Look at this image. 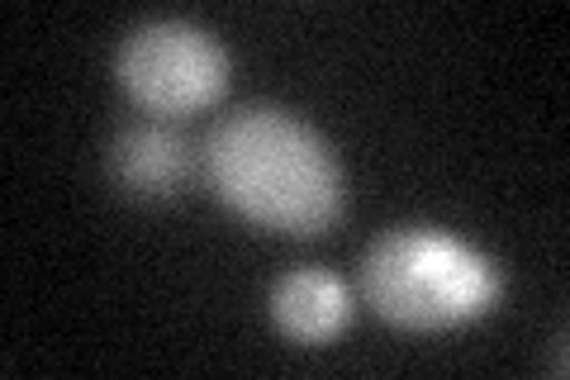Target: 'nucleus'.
Returning <instances> with one entry per match:
<instances>
[{
  "label": "nucleus",
  "instance_id": "nucleus-3",
  "mask_svg": "<svg viewBox=\"0 0 570 380\" xmlns=\"http://www.w3.org/2000/svg\"><path fill=\"white\" fill-rule=\"evenodd\" d=\"M115 77L138 110L181 119L209 110L228 90V52L190 20H148L124 33Z\"/></svg>",
  "mask_w": 570,
  "mask_h": 380
},
{
  "label": "nucleus",
  "instance_id": "nucleus-2",
  "mask_svg": "<svg viewBox=\"0 0 570 380\" xmlns=\"http://www.w3.org/2000/svg\"><path fill=\"white\" fill-rule=\"evenodd\" d=\"M362 295L385 323L414 333L485 319L504 295V271L448 228H385L362 252Z\"/></svg>",
  "mask_w": 570,
  "mask_h": 380
},
{
  "label": "nucleus",
  "instance_id": "nucleus-5",
  "mask_svg": "<svg viewBox=\"0 0 570 380\" xmlns=\"http://www.w3.org/2000/svg\"><path fill=\"white\" fill-rule=\"evenodd\" d=\"M272 323L299 342V348H318L333 342L352 323V291L343 276L324 266H295L276 276L272 285Z\"/></svg>",
  "mask_w": 570,
  "mask_h": 380
},
{
  "label": "nucleus",
  "instance_id": "nucleus-1",
  "mask_svg": "<svg viewBox=\"0 0 570 380\" xmlns=\"http://www.w3.org/2000/svg\"><path fill=\"white\" fill-rule=\"evenodd\" d=\"M205 176L219 201L247 224L318 238L343 220L347 181L333 143L281 105H238L209 129Z\"/></svg>",
  "mask_w": 570,
  "mask_h": 380
},
{
  "label": "nucleus",
  "instance_id": "nucleus-4",
  "mask_svg": "<svg viewBox=\"0 0 570 380\" xmlns=\"http://www.w3.org/2000/svg\"><path fill=\"white\" fill-rule=\"evenodd\" d=\"M190 143L171 129V124L142 119L124 124L110 143V176L124 195L134 201H171L190 181Z\"/></svg>",
  "mask_w": 570,
  "mask_h": 380
}]
</instances>
